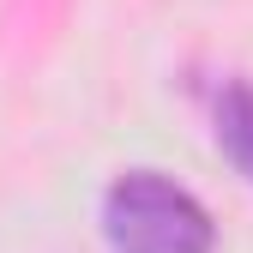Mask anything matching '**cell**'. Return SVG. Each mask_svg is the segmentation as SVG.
I'll return each mask as SVG.
<instances>
[{"mask_svg": "<svg viewBox=\"0 0 253 253\" xmlns=\"http://www.w3.org/2000/svg\"><path fill=\"white\" fill-rule=\"evenodd\" d=\"M103 235L115 253H211V217L169 175L133 169L103 193Z\"/></svg>", "mask_w": 253, "mask_h": 253, "instance_id": "6da1fadb", "label": "cell"}, {"mask_svg": "<svg viewBox=\"0 0 253 253\" xmlns=\"http://www.w3.org/2000/svg\"><path fill=\"white\" fill-rule=\"evenodd\" d=\"M217 145L235 157V169L253 181V84L235 79L223 84V97H217Z\"/></svg>", "mask_w": 253, "mask_h": 253, "instance_id": "7a4b0ae2", "label": "cell"}]
</instances>
